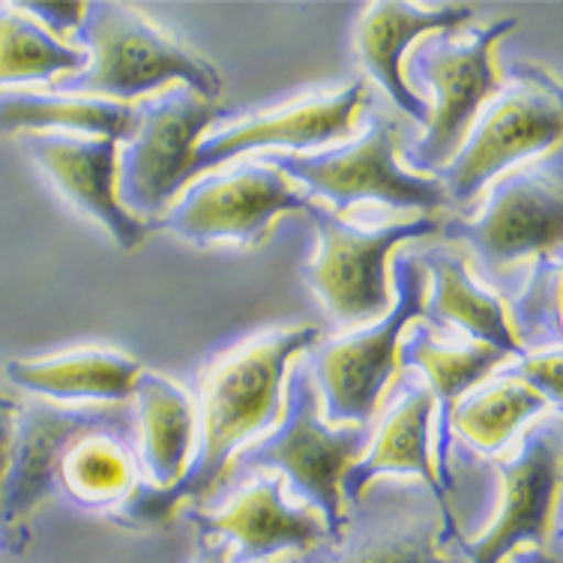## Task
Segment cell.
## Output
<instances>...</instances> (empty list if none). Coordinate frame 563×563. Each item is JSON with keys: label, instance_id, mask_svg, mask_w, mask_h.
I'll return each instance as SVG.
<instances>
[{"label": "cell", "instance_id": "cell-26", "mask_svg": "<svg viewBox=\"0 0 563 563\" xmlns=\"http://www.w3.org/2000/svg\"><path fill=\"white\" fill-rule=\"evenodd\" d=\"M545 408L549 401L525 387L512 372H504L498 378L477 384L455 401L446 420V434L450 441L459 434L474 450L495 459L512 441V434L528 420L545 413Z\"/></svg>", "mask_w": 563, "mask_h": 563}, {"label": "cell", "instance_id": "cell-13", "mask_svg": "<svg viewBox=\"0 0 563 563\" xmlns=\"http://www.w3.org/2000/svg\"><path fill=\"white\" fill-rule=\"evenodd\" d=\"M363 106H366V85L357 78L333 93H314V97L288 102L282 109L252 114L225 130L210 132L192 151L186 186L198 180L201 174L213 172L250 151L282 147L288 153H312L321 144L345 139L347 132L354 130Z\"/></svg>", "mask_w": 563, "mask_h": 563}, {"label": "cell", "instance_id": "cell-15", "mask_svg": "<svg viewBox=\"0 0 563 563\" xmlns=\"http://www.w3.org/2000/svg\"><path fill=\"white\" fill-rule=\"evenodd\" d=\"M351 509L342 533L309 563H455L441 552L453 519L426 488H390Z\"/></svg>", "mask_w": 563, "mask_h": 563}, {"label": "cell", "instance_id": "cell-18", "mask_svg": "<svg viewBox=\"0 0 563 563\" xmlns=\"http://www.w3.org/2000/svg\"><path fill=\"white\" fill-rule=\"evenodd\" d=\"M474 12L477 10L467 3H366L354 27L360 66L366 69L368 78H375V85H380L396 109L417 123H429V102L401 76L405 55L413 40H422L429 33L462 31L474 19Z\"/></svg>", "mask_w": 563, "mask_h": 563}, {"label": "cell", "instance_id": "cell-7", "mask_svg": "<svg viewBox=\"0 0 563 563\" xmlns=\"http://www.w3.org/2000/svg\"><path fill=\"white\" fill-rule=\"evenodd\" d=\"M393 306L390 312L372 321L357 333H347L321 347H312L306 366L312 372L321 396L324 420L333 426H368L384 387L399 372V342L405 327L422 318L426 309V273L417 255L393 261Z\"/></svg>", "mask_w": 563, "mask_h": 563}, {"label": "cell", "instance_id": "cell-17", "mask_svg": "<svg viewBox=\"0 0 563 563\" xmlns=\"http://www.w3.org/2000/svg\"><path fill=\"white\" fill-rule=\"evenodd\" d=\"M198 531L228 542V563H261L282 552H318L330 542L324 519L312 507L285 500L282 477H258L217 512L192 509Z\"/></svg>", "mask_w": 563, "mask_h": 563}, {"label": "cell", "instance_id": "cell-28", "mask_svg": "<svg viewBox=\"0 0 563 563\" xmlns=\"http://www.w3.org/2000/svg\"><path fill=\"white\" fill-rule=\"evenodd\" d=\"M507 318L521 351L561 347V252H542L533 258Z\"/></svg>", "mask_w": 563, "mask_h": 563}, {"label": "cell", "instance_id": "cell-12", "mask_svg": "<svg viewBox=\"0 0 563 563\" xmlns=\"http://www.w3.org/2000/svg\"><path fill=\"white\" fill-rule=\"evenodd\" d=\"M500 504L477 540L462 542L467 563H504L519 549H549L554 504L561 492V422L531 426L516 453L495 455Z\"/></svg>", "mask_w": 563, "mask_h": 563}, {"label": "cell", "instance_id": "cell-9", "mask_svg": "<svg viewBox=\"0 0 563 563\" xmlns=\"http://www.w3.org/2000/svg\"><path fill=\"white\" fill-rule=\"evenodd\" d=\"M139 126L118 151V201L135 219L165 213L186 186L196 144L217 120V102L174 85L144 99Z\"/></svg>", "mask_w": 563, "mask_h": 563}, {"label": "cell", "instance_id": "cell-1", "mask_svg": "<svg viewBox=\"0 0 563 563\" xmlns=\"http://www.w3.org/2000/svg\"><path fill=\"white\" fill-rule=\"evenodd\" d=\"M318 339L321 330L314 324L276 327L210 360L201 375L196 450L186 474L168 492H153L139 483L114 519L130 528H156L172 519L186 500L198 504L210 498L238 459L240 446L279 420L285 375L294 360L318 345Z\"/></svg>", "mask_w": 563, "mask_h": 563}, {"label": "cell", "instance_id": "cell-14", "mask_svg": "<svg viewBox=\"0 0 563 563\" xmlns=\"http://www.w3.org/2000/svg\"><path fill=\"white\" fill-rule=\"evenodd\" d=\"M132 420L130 405H57L33 399L19 405L12 429L10 467L0 492V521L19 525L57 492L66 446L78 434L109 422Z\"/></svg>", "mask_w": 563, "mask_h": 563}, {"label": "cell", "instance_id": "cell-10", "mask_svg": "<svg viewBox=\"0 0 563 563\" xmlns=\"http://www.w3.org/2000/svg\"><path fill=\"white\" fill-rule=\"evenodd\" d=\"M309 192H300L285 174L267 163H243L228 172H207L165 210L159 228L198 250L234 243L261 246L271 225L285 213L312 210Z\"/></svg>", "mask_w": 563, "mask_h": 563}, {"label": "cell", "instance_id": "cell-6", "mask_svg": "<svg viewBox=\"0 0 563 563\" xmlns=\"http://www.w3.org/2000/svg\"><path fill=\"white\" fill-rule=\"evenodd\" d=\"M396 120L378 111L354 141L314 153H273L261 163L273 165L291 184L306 186L309 196L324 198L339 217L360 201L420 210V217H432L450 207L438 177H422L401 168L396 159Z\"/></svg>", "mask_w": 563, "mask_h": 563}, {"label": "cell", "instance_id": "cell-29", "mask_svg": "<svg viewBox=\"0 0 563 563\" xmlns=\"http://www.w3.org/2000/svg\"><path fill=\"white\" fill-rule=\"evenodd\" d=\"M561 366H563L561 347H542V351H525L512 375H516L525 387H531L537 396H542V399L549 401L552 408H558V405H561V390H563Z\"/></svg>", "mask_w": 563, "mask_h": 563}, {"label": "cell", "instance_id": "cell-30", "mask_svg": "<svg viewBox=\"0 0 563 563\" xmlns=\"http://www.w3.org/2000/svg\"><path fill=\"white\" fill-rule=\"evenodd\" d=\"M15 7L27 12L33 22L52 33L55 40H60V43H66L69 33L78 31L87 10V3H15Z\"/></svg>", "mask_w": 563, "mask_h": 563}, {"label": "cell", "instance_id": "cell-23", "mask_svg": "<svg viewBox=\"0 0 563 563\" xmlns=\"http://www.w3.org/2000/svg\"><path fill=\"white\" fill-rule=\"evenodd\" d=\"M132 420L87 429L66 446L57 471V488L85 509L118 512L141 483L139 455L132 444Z\"/></svg>", "mask_w": 563, "mask_h": 563}, {"label": "cell", "instance_id": "cell-27", "mask_svg": "<svg viewBox=\"0 0 563 563\" xmlns=\"http://www.w3.org/2000/svg\"><path fill=\"white\" fill-rule=\"evenodd\" d=\"M87 66V55L43 31L15 3L0 7V90L73 76Z\"/></svg>", "mask_w": 563, "mask_h": 563}, {"label": "cell", "instance_id": "cell-16", "mask_svg": "<svg viewBox=\"0 0 563 563\" xmlns=\"http://www.w3.org/2000/svg\"><path fill=\"white\" fill-rule=\"evenodd\" d=\"M24 151L52 180L64 201L109 231L118 250L135 252L151 234V225L130 217L118 201L120 141L69 135V132H31Z\"/></svg>", "mask_w": 563, "mask_h": 563}, {"label": "cell", "instance_id": "cell-32", "mask_svg": "<svg viewBox=\"0 0 563 563\" xmlns=\"http://www.w3.org/2000/svg\"><path fill=\"white\" fill-rule=\"evenodd\" d=\"M192 563H228V542L222 540V537H213V533L198 531ZM288 563H300V561H288Z\"/></svg>", "mask_w": 563, "mask_h": 563}, {"label": "cell", "instance_id": "cell-22", "mask_svg": "<svg viewBox=\"0 0 563 563\" xmlns=\"http://www.w3.org/2000/svg\"><path fill=\"white\" fill-rule=\"evenodd\" d=\"M426 273V314L434 324L453 327L477 345L504 351L507 357H521L519 339L512 333L507 306L486 288H479L467 273L465 258L450 250H426L417 255Z\"/></svg>", "mask_w": 563, "mask_h": 563}, {"label": "cell", "instance_id": "cell-3", "mask_svg": "<svg viewBox=\"0 0 563 563\" xmlns=\"http://www.w3.org/2000/svg\"><path fill=\"white\" fill-rule=\"evenodd\" d=\"M372 426H333L321 417V396L312 372L297 363L282 387V420L271 434L250 444L231 462L234 471H273L288 479L297 498L324 519L330 540L345 528L342 477L366 453Z\"/></svg>", "mask_w": 563, "mask_h": 563}, {"label": "cell", "instance_id": "cell-2", "mask_svg": "<svg viewBox=\"0 0 563 563\" xmlns=\"http://www.w3.org/2000/svg\"><path fill=\"white\" fill-rule=\"evenodd\" d=\"M78 48L87 66L73 76L55 78L52 90L69 97L106 99L132 106V99L159 87L186 85L210 102L222 93V76L210 60L153 24L130 3H87L78 24Z\"/></svg>", "mask_w": 563, "mask_h": 563}, {"label": "cell", "instance_id": "cell-19", "mask_svg": "<svg viewBox=\"0 0 563 563\" xmlns=\"http://www.w3.org/2000/svg\"><path fill=\"white\" fill-rule=\"evenodd\" d=\"M432 413L434 399L426 390L422 378H405L401 390L384 413L380 426L368 438L366 453L347 467L342 477V500L357 507L366 488L384 474H411L426 486V492L438 500V507L446 509V488L438 479L432 465Z\"/></svg>", "mask_w": 563, "mask_h": 563}, {"label": "cell", "instance_id": "cell-11", "mask_svg": "<svg viewBox=\"0 0 563 563\" xmlns=\"http://www.w3.org/2000/svg\"><path fill=\"white\" fill-rule=\"evenodd\" d=\"M444 234L465 240L488 267L537 258L561 250L563 189L558 151L552 163L509 168L488 186V201L474 219L441 225Z\"/></svg>", "mask_w": 563, "mask_h": 563}, {"label": "cell", "instance_id": "cell-33", "mask_svg": "<svg viewBox=\"0 0 563 563\" xmlns=\"http://www.w3.org/2000/svg\"><path fill=\"white\" fill-rule=\"evenodd\" d=\"M509 558H512V563H558V554H552L549 549H519Z\"/></svg>", "mask_w": 563, "mask_h": 563}, {"label": "cell", "instance_id": "cell-8", "mask_svg": "<svg viewBox=\"0 0 563 563\" xmlns=\"http://www.w3.org/2000/svg\"><path fill=\"white\" fill-rule=\"evenodd\" d=\"M309 217L318 231V250L303 267V279L318 294L330 318L342 327L372 324L390 312L393 288L387 261L401 243L441 231L434 217H411L378 228H360L327 207Z\"/></svg>", "mask_w": 563, "mask_h": 563}, {"label": "cell", "instance_id": "cell-31", "mask_svg": "<svg viewBox=\"0 0 563 563\" xmlns=\"http://www.w3.org/2000/svg\"><path fill=\"white\" fill-rule=\"evenodd\" d=\"M15 411L19 405L0 396V492H3V477L10 467V450H12V429H15Z\"/></svg>", "mask_w": 563, "mask_h": 563}, {"label": "cell", "instance_id": "cell-24", "mask_svg": "<svg viewBox=\"0 0 563 563\" xmlns=\"http://www.w3.org/2000/svg\"><path fill=\"white\" fill-rule=\"evenodd\" d=\"M507 360L504 351L488 345H471L453 347L444 345L441 339L434 336L432 327H420L408 333V339L399 342V368H417L420 372L426 390L432 393L434 405L441 408V420H438V479L441 486L453 488V477H450V465H446V455H450V434H446V420L450 411L455 408V401L462 399L465 393H471L477 384L495 372Z\"/></svg>", "mask_w": 563, "mask_h": 563}, {"label": "cell", "instance_id": "cell-21", "mask_svg": "<svg viewBox=\"0 0 563 563\" xmlns=\"http://www.w3.org/2000/svg\"><path fill=\"white\" fill-rule=\"evenodd\" d=\"M3 375L19 390L57 405H126L141 375V363L114 347H78L52 357L12 360L3 366Z\"/></svg>", "mask_w": 563, "mask_h": 563}, {"label": "cell", "instance_id": "cell-20", "mask_svg": "<svg viewBox=\"0 0 563 563\" xmlns=\"http://www.w3.org/2000/svg\"><path fill=\"white\" fill-rule=\"evenodd\" d=\"M132 399L141 486L168 492L180 483L196 450V401L180 384L151 368H141Z\"/></svg>", "mask_w": 563, "mask_h": 563}, {"label": "cell", "instance_id": "cell-5", "mask_svg": "<svg viewBox=\"0 0 563 563\" xmlns=\"http://www.w3.org/2000/svg\"><path fill=\"white\" fill-rule=\"evenodd\" d=\"M563 132L561 81L540 64L509 66V81L498 90L486 114L474 120L462 147L441 168L450 205H467L479 189L533 153L558 151Z\"/></svg>", "mask_w": 563, "mask_h": 563}, {"label": "cell", "instance_id": "cell-4", "mask_svg": "<svg viewBox=\"0 0 563 563\" xmlns=\"http://www.w3.org/2000/svg\"><path fill=\"white\" fill-rule=\"evenodd\" d=\"M516 24L519 22L512 15H504L498 22L471 31L462 27L429 33L408 55V64H401V76L432 90L426 135L405 151V163L411 168L441 172L462 147L467 130L479 118L483 102L500 90L492 52L507 33L516 31Z\"/></svg>", "mask_w": 563, "mask_h": 563}, {"label": "cell", "instance_id": "cell-25", "mask_svg": "<svg viewBox=\"0 0 563 563\" xmlns=\"http://www.w3.org/2000/svg\"><path fill=\"white\" fill-rule=\"evenodd\" d=\"M139 126L135 106L69 97L55 90H0V132H69L90 139L130 141Z\"/></svg>", "mask_w": 563, "mask_h": 563}]
</instances>
